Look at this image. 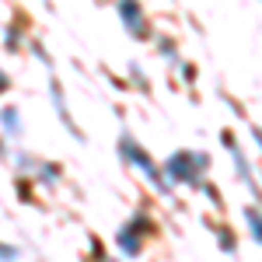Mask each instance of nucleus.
I'll list each match as a JSON object with an SVG mask.
<instances>
[{
  "label": "nucleus",
  "instance_id": "nucleus-1",
  "mask_svg": "<svg viewBox=\"0 0 262 262\" xmlns=\"http://www.w3.org/2000/svg\"><path fill=\"white\" fill-rule=\"evenodd\" d=\"M200 168H206V158L203 154H189V150H179V154H171L164 161L168 179H175V182H196L200 179Z\"/></svg>",
  "mask_w": 262,
  "mask_h": 262
},
{
  "label": "nucleus",
  "instance_id": "nucleus-2",
  "mask_svg": "<svg viewBox=\"0 0 262 262\" xmlns=\"http://www.w3.org/2000/svg\"><path fill=\"white\" fill-rule=\"evenodd\" d=\"M119 147H122V158H126V161H133V164H137V168L143 171V175H147V179L154 182V185H161V189H164V182L158 179V168H154V161L147 158V150H143L140 143L133 140V137H122Z\"/></svg>",
  "mask_w": 262,
  "mask_h": 262
},
{
  "label": "nucleus",
  "instance_id": "nucleus-3",
  "mask_svg": "<svg viewBox=\"0 0 262 262\" xmlns=\"http://www.w3.org/2000/svg\"><path fill=\"white\" fill-rule=\"evenodd\" d=\"M119 18H122V25L129 28V35H137V39H143V35H147L143 7L137 4V0H119Z\"/></svg>",
  "mask_w": 262,
  "mask_h": 262
},
{
  "label": "nucleus",
  "instance_id": "nucleus-4",
  "mask_svg": "<svg viewBox=\"0 0 262 262\" xmlns=\"http://www.w3.org/2000/svg\"><path fill=\"white\" fill-rule=\"evenodd\" d=\"M53 105H56L60 119L67 122V129H70V133H77V129H74V122H70V112H67V101H63V91H60V84H56V81H53Z\"/></svg>",
  "mask_w": 262,
  "mask_h": 262
},
{
  "label": "nucleus",
  "instance_id": "nucleus-5",
  "mask_svg": "<svg viewBox=\"0 0 262 262\" xmlns=\"http://www.w3.org/2000/svg\"><path fill=\"white\" fill-rule=\"evenodd\" d=\"M4 129H7V133H18V129H21V126H18V108H14V105L4 108Z\"/></svg>",
  "mask_w": 262,
  "mask_h": 262
},
{
  "label": "nucleus",
  "instance_id": "nucleus-6",
  "mask_svg": "<svg viewBox=\"0 0 262 262\" xmlns=\"http://www.w3.org/2000/svg\"><path fill=\"white\" fill-rule=\"evenodd\" d=\"M245 221H248V231H252V238L259 242V213H255V206H248V210H245Z\"/></svg>",
  "mask_w": 262,
  "mask_h": 262
},
{
  "label": "nucleus",
  "instance_id": "nucleus-7",
  "mask_svg": "<svg viewBox=\"0 0 262 262\" xmlns=\"http://www.w3.org/2000/svg\"><path fill=\"white\" fill-rule=\"evenodd\" d=\"M221 245H224V252H234V238H231V231H221Z\"/></svg>",
  "mask_w": 262,
  "mask_h": 262
},
{
  "label": "nucleus",
  "instance_id": "nucleus-8",
  "mask_svg": "<svg viewBox=\"0 0 262 262\" xmlns=\"http://www.w3.org/2000/svg\"><path fill=\"white\" fill-rule=\"evenodd\" d=\"M0 259H18V252H14V248H4V245H0Z\"/></svg>",
  "mask_w": 262,
  "mask_h": 262
}]
</instances>
